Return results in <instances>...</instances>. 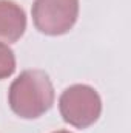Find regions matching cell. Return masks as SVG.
Returning <instances> with one entry per match:
<instances>
[{
	"instance_id": "obj_1",
	"label": "cell",
	"mask_w": 131,
	"mask_h": 133,
	"mask_svg": "<svg viewBox=\"0 0 131 133\" xmlns=\"http://www.w3.org/2000/svg\"><path fill=\"white\" fill-rule=\"evenodd\" d=\"M8 102L11 110L23 119L45 115L54 104V87L49 76L42 70H25L11 84Z\"/></svg>"
},
{
	"instance_id": "obj_2",
	"label": "cell",
	"mask_w": 131,
	"mask_h": 133,
	"mask_svg": "<svg viewBox=\"0 0 131 133\" xmlns=\"http://www.w3.org/2000/svg\"><path fill=\"white\" fill-rule=\"evenodd\" d=\"M59 110L63 121L69 125L86 129L99 119L102 113V99L93 87L76 84L60 95Z\"/></svg>"
},
{
	"instance_id": "obj_3",
	"label": "cell",
	"mask_w": 131,
	"mask_h": 133,
	"mask_svg": "<svg viewBox=\"0 0 131 133\" xmlns=\"http://www.w3.org/2000/svg\"><path fill=\"white\" fill-rule=\"evenodd\" d=\"M31 14L40 33L60 36L74 26L79 17V0H34Z\"/></svg>"
},
{
	"instance_id": "obj_4",
	"label": "cell",
	"mask_w": 131,
	"mask_h": 133,
	"mask_svg": "<svg viewBox=\"0 0 131 133\" xmlns=\"http://www.w3.org/2000/svg\"><path fill=\"white\" fill-rule=\"evenodd\" d=\"M26 30V14L12 0H0V40L17 42Z\"/></svg>"
},
{
	"instance_id": "obj_5",
	"label": "cell",
	"mask_w": 131,
	"mask_h": 133,
	"mask_svg": "<svg viewBox=\"0 0 131 133\" xmlns=\"http://www.w3.org/2000/svg\"><path fill=\"white\" fill-rule=\"evenodd\" d=\"M16 71V56L14 51L0 42V81L9 77Z\"/></svg>"
},
{
	"instance_id": "obj_6",
	"label": "cell",
	"mask_w": 131,
	"mask_h": 133,
	"mask_svg": "<svg viewBox=\"0 0 131 133\" xmlns=\"http://www.w3.org/2000/svg\"><path fill=\"white\" fill-rule=\"evenodd\" d=\"M54 133H71V132H66V130H57V132H54Z\"/></svg>"
}]
</instances>
